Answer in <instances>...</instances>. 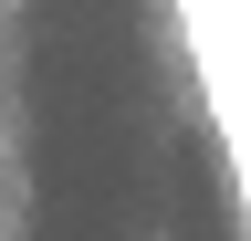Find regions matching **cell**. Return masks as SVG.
Segmentation results:
<instances>
[{
  "label": "cell",
  "instance_id": "6da1fadb",
  "mask_svg": "<svg viewBox=\"0 0 251 241\" xmlns=\"http://www.w3.org/2000/svg\"><path fill=\"white\" fill-rule=\"evenodd\" d=\"M0 11H11V0H0Z\"/></svg>",
  "mask_w": 251,
  "mask_h": 241
}]
</instances>
